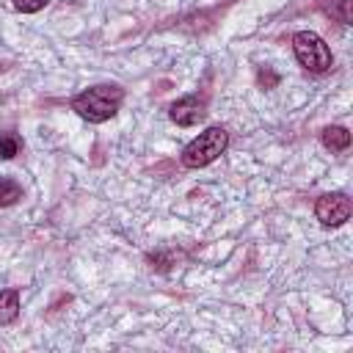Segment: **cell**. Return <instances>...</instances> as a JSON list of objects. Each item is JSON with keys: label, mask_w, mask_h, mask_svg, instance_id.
Returning a JSON list of instances; mask_svg holds the SVG:
<instances>
[{"label": "cell", "mask_w": 353, "mask_h": 353, "mask_svg": "<svg viewBox=\"0 0 353 353\" xmlns=\"http://www.w3.org/2000/svg\"><path fill=\"white\" fill-rule=\"evenodd\" d=\"M292 52L298 58V63L306 69V72H314V74H323L334 66V55H331V47L314 33V30H298L292 36Z\"/></svg>", "instance_id": "3957f363"}, {"label": "cell", "mask_w": 353, "mask_h": 353, "mask_svg": "<svg viewBox=\"0 0 353 353\" xmlns=\"http://www.w3.org/2000/svg\"><path fill=\"white\" fill-rule=\"evenodd\" d=\"M11 3H14V8L22 11V14H36V11H41L50 0H11Z\"/></svg>", "instance_id": "8fae6325"}, {"label": "cell", "mask_w": 353, "mask_h": 353, "mask_svg": "<svg viewBox=\"0 0 353 353\" xmlns=\"http://www.w3.org/2000/svg\"><path fill=\"white\" fill-rule=\"evenodd\" d=\"M331 17H336L342 25L350 22V0H331V6L325 8Z\"/></svg>", "instance_id": "30bf717a"}, {"label": "cell", "mask_w": 353, "mask_h": 353, "mask_svg": "<svg viewBox=\"0 0 353 353\" xmlns=\"http://www.w3.org/2000/svg\"><path fill=\"white\" fill-rule=\"evenodd\" d=\"M256 80H259V85H265V88H276L279 74H276V72H270V69L265 66V69H259V72H256Z\"/></svg>", "instance_id": "7c38bea8"}, {"label": "cell", "mask_w": 353, "mask_h": 353, "mask_svg": "<svg viewBox=\"0 0 353 353\" xmlns=\"http://www.w3.org/2000/svg\"><path fill=\"white\" fill-rule=\"evenodd\" d=\"M19 149H22V141H19L17 132H3V135H0V160L17 157Z\"/></svg>", "instance_id": "9c48e42d"}, {"label": "cell", "mask_w": 353, "mask_h": 353, "mask_svg": "<svg viewBox=\"0 0 353 353\" xmlns=\"http://www.w3.org/2000/svg\"><path fill=\"white\" fill-rule=\"evenodd\" d=\"M22 199V185L11 176H0V207H11Z\"/></svg>", "instance_id": "ba28073f"}, {"label": "cell", "mask_w": 353, "mask_h": 353, "mask_svg": "<svg viewBox=\"0 0 353 353\" xmlns=\"http://www.w3.org/2000/svg\"><path fill=\"white\" fill-rule=\"evenodd\" d=\"M168 116H171V121L179 124V127H193V124H199V121L207 116V102H204L201 97H196V94L179 97V99L171 105Z\"/></svg>", "instance_id": "5b68a950"}, {"label": "cell", "mask_w": 353, "mask_h": 353, "mask_svg": "<svg viewBox=\"0 0 353 353\" xmlns=\"http://www.w3.org/2000/svg\"><path fill=\"white\" fill-rule=\"evenodd\" d=\"M353 212V204L347 199V193H323L314 201V218L323 226H342Z\"/></svg>", "instance_id": "277c9868"}, {"label": "cell", "mask_w": 353, "mask_h": 353, "mask_svg": "<svg viewBox=\"0 0 353 353\" xmlns=\"http://www.w3.org/2000/svg\"><path fill=\"white\" fill-rule=\"evenodd\" d=\"M124 102V88L116 83H97L77 97H72V110L85 119L88 124H102L116 116V110Z\"/></svg>", "instance_id": "6da1fadb"}, {"label": "cell", "mask_w": 353, "mask_h": 353, "mask_svg": "<svg viewBox=\"0 0 353 353\" xmlns=\"http://www.w3.org/2000/svg\"><path fill=\"white\" fill-rule=\"evenodd\" d=\"M320 141H323V146L331 149V152H345V149L350 146V132H347V127L328 124V127H323Z\"/></svg>", "instance_id": "8992f818"}, {"label": "cell", "mask_w": 353, "mask_h": 353, "mask_svg": "<svg viewBox=\"0 0 353 353\" xmlns=\"http://www.w3.org/2000/svg\"><path fill=\"white\" fill-rule=\"evenodd\" d=\"M226 146H229V132L215 124V127H207L204 132H199V135L182 149L179 160H182L185 168H204V165H210L212 160H218V157L226 152Z\"/></svg>", "instance_id": "7a4b0ae2"}, {"label": "cell", "mask_w": 353, "mask_h": 353, "mask_svg": "<svg viewBox=\"0 0 353 353\" xmlns=\"http://www.w3.org/2000/svg\"><path fill=\"white\" fill-rule=\"evenodd\" d=\"M19 317V290H0V325H8Z\"/></svg>", "instance_id": "52a82bcc"}]
</instances>
